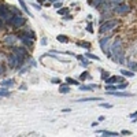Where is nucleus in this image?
<instances>
[{"label": "nucleus", "mask_w": 137, "mask_h": 137, "mask_svg": "<svg viewBox=\"0 0 137 137\" xmlns=\"http://www.w3.org/2000/svg\"><path fill=\"white\" fill-rule=\"evenodd\" d=\"M58 14H60V15H66V14H69V8H59Z\"/></svg>", "instance_id": "6ab92c4d"}, {"label": "nucleus", "mask_w": 137, "mask_h": 137, "mask_svg": "<svg viewBox=\"0 0 137 137\" xmlns=\"http://www.w3.org/2000/svg\"><path fill=\"white\" fill-rule=\"evenodd\" d=\"M100 133H103L101 136H104V137H116V136H121V133H116V132H110V130H101Z\"/></svg>", "instance_id": "0eeeda50"}, {"label": "nucleus", "mask_w": 137, "mask_h": 137, "mask_svg": "<svg viewBox=\"0 0 137 137\" xmlns=\"http://www.w3.org/2000/svg\"><path fill=\"white\" fill-rule=\"evenodd\" d=\"M59 92H60V93H69V92H70V88H69L67 85H60Z\"/></svg>", "instance_id": "4468645a"}, {"label": "nucleus", "mask_w": 137, "mask_h": 137, "mask_svg": "<svg viewBox=\"0 0 137 137\" xmlns=\"http://www.w3.org/2000/svg\"><path fill=\"white\" fill-rule=\"evenodd\" d=\"M107 95H111V96H116V97H132L133 93H129V92H114V91H106Z\"/></svg>", "instance_id": "423d86ee"}, {"label": "nucleus", "mask_w": 137, "mask_h": 137, "mask_svg": "<svg viewBox=\"0 0 137 137\" xmlns=\"http://www.w3.org/2000/svg\"><path fill=\"white\" fill-rule=\"evenodd\" d=\"M97 88V84H91V85H81L80 89L81 91H91V89H96Z\"/></svg>", "instance_id": "1a4fd4ad"}, {"label": "nucleus", "mask_w": 137, "mask_h": 137, "mask_svg": "<svg viewBox=\"0 0 137 137\" xmlns=\"http://www.w3.org/2000/svg\"><path fill=\"white\" fill-rule=\"evenodd\" d=\"M4 71H6V66L3 63H0V74H3Z\"/></svg>", "instance_id": "cd10ccee"}, {"label": "nucleus", "mask_w": 137, "mask_h": 137, "mask_svg": "<svg viewBox=\"0 0 137 137\" xmlns=\"http://www.w3.org/2000/svg\"><path fill=\"white\" fill-rule=\"evenodd\" d=\"M17 40H18L17 34H6V36H4V43H6L7 45H10V47L15 45Z\"/></svg>", "instance_id": "39448f33"}, {"label": "nucleus", "mask_w": 137, "mask_h": 137, "mask_svg": "<svg viewBox=\"0 0 137 137\" xmlns=\"http://www.w3.org/2000/svg\"><path fill=\"white\" fill-rule=\"evenodd\" d=\"M7 25L11 26V28H14V29H21L26 25V19L22 17V14L21 15H14L13 18L7 22Z\"/></svg>", "instance_id": "f03ea898"}, {"label": "nucleus", "mask_w": 137, "mask_h": 137, "mask_svg": "<svg viewBox=\"0 0 137 137\" xmlns=\"http://www.w3.org/2000/svg\"><path fill=\"white\" fill-rule=\"evenodd\" d=\"M6 29V22L3 18H0V30H4Z\"/></svg>", "instance_id": "412c9836"}, {"label": "nucleus", "mask_w": 137, "mask_h": 137, "mask_svg": "<svg viewBox=\"0 0 137 137\" xmlns=\"http://www.w3.org/2000/svg\"><path fill=\"white\" fill-rule=\"evenodd\" d=\"M54 6H55V7H56V8H60V7H62V6H63L62 0H58L56 3H54Z\"/></svg>", "instance_id": "b1692460"}, {"label": "nucleus", "mask_w": 137, "mask_h": 137, "mask_svg": "<svg viewBox=\"0 0 137 137\" xmlns=\"http://www.w3.org/2000/svg\"><path fill=\"white\" fill-rule=\"evenodd\" d=\"M104 119H106V118H104L103 115H101V116H99V121H100V122H101V121H104Z\"/></svg>", "instance_id": "2f4dec72"}, {"label": "nucleus", "mask_w": 137, "mask_h": 137, "mask_svg": "<svg viewBox=\"0 0 137 137\" xmlns=\"http://www.w3.org/2000/svg\"><path fill=\"white\" fill-rule=\"evenodd\" d=\"M66 81H67V84H74V85H78V81L73 80V78H66Z\"/></svg>", "instance_id": "4be33fe9"}, {"label": "nucleus", "mask_w": 137, "mask_h": 137, "mask_svg": "<svg viewBox=\"0 0 137 137\" xmlns=\"http://www.w3.org/2000/svg\"><path fill=\"white\" fill-rule=\"evenodd\" d=\"M118 25H119V21H118V19H112V18L106 19L103 23H100V29H99V32H100V34L108 33V32L114 30V29H115Z\"/></svg>", "instance_id": "f257e3e1"}, {"label": "nucleus", "mask_w": 137, "mask_h": 137, "mask_svg": "<svg viewBox=\"0 0 137 137\" xmlns=\"http://www.w3.org/2000/svg\"><path fill=\"white\" fill-rule=\"evenodd\" d=\"M19 2V4H21V7H22V10L25 11L26 14H28V15H30V13H29V10H28V7H26V4H25V2H23V0H18Z\"/></svg>", "instance_id": "ddd939ff"}, {"label": "nucleus", "mask_w": 137, "mask_h": 137, "mask_svg": "<svg viewBox=\"0 0 137 137\" xmlns=\"http://www.w3.org/2000/svg\"><path fill=\"white\" fill-rule=\"evenodd\" d=\"M106 2V0H88V3L91 6H93V7H96V8H99L100 7L101 4H103V3Z\"/></svg>", "instance_id": "6e6552de"}, {"label": "nucleus", "mask_w": 137, "mask_h": 137, "mask_svg": "<svg viewBox=\"0 0 137 137\" xmlns=\"http://www.w3.org/2000/svg\"><path fill=\"white\" fill-rule=\"evenodd\" d=\"M129 116H130V118H137V111H136V112H133V114H130Z\"/></svg>", "instance_id": "c756f323"}, {"label": "nucleus", "mask_w": 137, "mask_h": 137, "mask_svg": "<svg viewBox=\"0 0 137 137\" xmlns=\"http://www.w3.org/2000/svg\"><path fill=\"white\" fill-rule=\"evenodd\" d=\"M130 134H132L130 130H122L121 132V136H130Z\"/></svg>", "instance_id": "a878e982"}, {"label": "nucleus", "mask_w": 137, "mask_h": 137, "mask_svg": "<svg viewBox=\"0 0 137 137\" xmlns=\"http://www.w3.org/2000/svg\"><path fill=\"white\" fill-rule=\"evenodd\" d=\"M78 45H82V48H91V44L88 41H78Z\"/></svg>", "instance_id": "a211bd4d"}, {"label": "nucleus", "mask_w": 137, "mask_h": 137, "mask_svg": "<svg viewBox=\"0 0 137 137\" xmlns=\"http://www.w3.org/2000/svg\"><path fill=\"white\" fill-rule=\"evenodd\" d=\"M107 77H110V74H108V73H106V71H103V70H101V80L104 81Z\"/></svg>", "instance_id": "5701e85b"}, {"label": "nucleus", "mask_w": 137, "mask_h": 137, "mask_svg": "<svg viewBox=\"0 0 137 137\" xmlns=\"http://www.w3.org/2000/svg\"><path fill=\"white\" fill-rule=\"evenodd\" d=\"M100 107H103V108H111V104H110V103H101L100 104Z\"/></svg>", "instance_id": "393cba45"}, {"label": "nucleus", "mask_w": 137, "mask_h": 137, "mask_svg": "<svg viewBox=\"0 0 137 137\" xmlns=\"http://www.w3.org/2000/svg\"><path fill=\"white\" fill-rule=\"evenodd\" d=\"M4 96H10V92L6 88H0V97H4Z\"/></svg>", "instance_id": "f8f14e48"}, {"label": "nucleus", "mask_w": 137, "mask_h": 137, "mask_svg": "<svg viewBox=\"0 0 137 137\" xmlns=\"http://www.w3.org/2000/svg\"><path fill=\"white\" fill-rule=\"evenodd\" d=\"M130 11V6L127 4V3H121L119 6H116V7L112 10V13L116 14V15H125V14H127Z\"/></svg>", "instance_id": "20e7f679"}, {"label": "nucleus", "mask_w": 137, "mask_h": 137, "mask_svg": "<svg viewBox=\"0 0 137 137\" xmlns=\"http://www.w3.org/2000/svg\"><path fill=\"white\" fill-rule=\"evenodd\" d=\"M110 51H111L112 56L123 51V43H122V40L119 39V37H115V40L111 43V45H110Z\"/></svg>", "instance_id": "7ed1b4c3"}, {"label": "nucleus", "mask_w": 137, "mask_h": 137, "mask_svg": "<svg viewBox=\"0 0 137 137\" xmlns=\"http://www.w3.org/2000/svg\"><path fill=\"white\" fill-rule=\"evenodd\" d=\"M101 97H85V99H81V100H78L80 103H82V101H100Z\"/></svg>", "instance_id": "9b49d317"}, {"label": "nucleus", "mask_w": 137, "mask_h": 137, "mask_svg": "<svg viewBox=\"0 0 137 137\" xmlns=\"http://www.w3.org/2000/svg\"><path fill=\"white\" fill-rule=\"evenodd\" d=\"M80 78H81V80H85V78H88V73H86V71H84V73H81V75H80Z\"/></svg>", "instance_id": "bb28decb"}, {"label": "nucleus", "mask_w": 137, "mask_h": 137, "mask_svg": "<svg viewBox=\"0 0 137 137\" xmlns=\"http://www.w3.org/2000/svg\"><path fill=\"white\" fill-rule=\"evenodd\" d=\"M51 2H58V0H51Z\"/></svg>", "instance_id": "473e14b6"}, {"label": "nucleus", "mask_w": 137, "mask_h": 137, "mask_svg": "<svg viewBox=\"0 0 137 137\" xmlns=\"http://www.w3.org/2000/svg\"><path fill=\"white\" fill-rule=\"evenodd\" d=\"M2 85L3 86H13L14 85V80H6V81L2 82Z\"/></svg>", "instance_id": "dca6fc26"}, {"label": "nucleus", "mask_w": 137, "mask_h": 137, "mask_svg": "<svg viewBox=\"0 0 137 137\" xmlns=\"http://www.w3.org/2000/svg\"><path fill=\"white\" fill-rule=\"evenodd\" d=\"M88 32H91V33H93V29H92V26H91V25L88 26Z\"/></svg>", "instance_id": "7c9ffc66"}, {"label": "nucleus", "mask_w": 137, "mask_h": 137, "mask_svg": "<svg viewBox=\"0 0 137 137\" xmlns=\"http://www.w3.org/2000/svg\"><path fill=\"white\" fill-rule=\"evenodd\" d=\"M85 58H89V59H93V60H100V58H99L97 55H93V54H88V52H86V54H85Z\"/></svg>", "instance_id": "2eb2a0df"}, {"label": "nucleus", "mask_w": 137, "mask_h": 137, "mask_svg": "<svg viewBox=\"0 0 137 137\" xmlns=\"http://www.w3.org/2000/svg\"><path fill=\"white\" fill-rule=\"evenodd\" d=\"M52 82H54V84H59L60 80H58V78H52Z\"/></svg>", "instance_id": "c85d7f7f"}, {"label": "nucleus", "mask_w": 137, "mask_h": 137, "mask_svg": "<svg viewBox=\"0 0 137 137\" xmlns=\"http://www.w3.org/2000/svg\"><path fill=\"white\" fill-rule=\"evenodd\" d=\"M121 74L123 75V77H134V71H130V70H125V69L121 70Z\"/></svg>", "instance_id": "9d476101"}, {"label": "nucleus", "mask_w": 137, "mask_h": 137, "mask_svg": "<svg viewBox=\"0 0 137 137\" xmlns=\"http://www.w3.org/2000/svg\"><path fill=\"white\" fill-rule=\"evenodd\" d=\"M58 40H59L60 43H67L69 41V39H67V37H65V36H58Z\"/></svg>", "instance_id": "aec40b11"}, {"label": "nucleus", "mask_w": 137, "mask_h": 137, "mask_svg": "<svg viewBox=\"0 0 137 137\" xmlns=\"http://www.w3.org/2000/svg\"><path fill=\"white\" fill-rule=\"evenodd\" d=\"M125 88H127V84L126 82H118V85H116V89H118V91L125 89Z\"/></svg>", "instance_id": "f3484780"}]
</instances>
